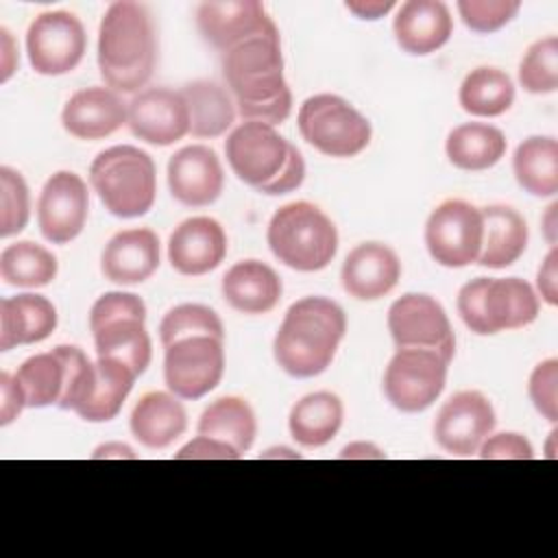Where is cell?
<instances>
[{
	"label": "cell",
	"instance_id": "obj_1",
	"mask_svg": "<svg viewBox=\"0 0 558 558\" xmlns=\"http://www.w3.org/2000/svg\"><path fill=\"white\" fill-rule=\"evenodd\" d=\"M222 74L244 120L281 124L292 111V92L283 76L279 33L238 44L222 54Z\"/></svg>",
	"mask_w": 558,
	"mask_h": 558
},
{
	"label": "cell",
	"instance_id": "obj_2",
	"mask_svg": "<svg viewBox=\"0 0 558 558\" xmlns=\"http://www.w3.org/2000/svg\"><path fill=\"white\" fill-rule=\"evenodd\" d=\"M157 37L148 9L133 0L107 7L98 28V68L118 94L140 92L153 76Z\"/></svg>",
	"mask_w": 558,
	"mask_h": 558
},
{
	"label": "cell",
	"instance_id": "obj_3",
	"mask_svg": "<svg viewBox=\"0 0 558 558\" xmlns=\"http://www.w3.org/2000/svg\"><path fill=\"white\" fill-rule=\"evenodd\" d=\"M347 331L344 310L325 296L294 301L275 336L277 364L292 377H316L333 362Z\"/></svg>",
	"mask_w": 558,
	"mask_h": 558
},
{
	"label": "cell",
	"instance_id": "obj_4",
	"mask_svg": "<svg viewBox=\"0 0 558 558\" xmlns=\"http://www.w3.org/2000/svg\"><path fill=\"white\" fill-rule=\"evenodd\" d=\"M266 240L272 255L299 272L323 270L338 251L336 225L307 201L279 207L268 222Z\"/></svg>",
	"mask_w": 558,
	"mask_h": 558
},
{
	"label": "cell",
	"instance_id": "obj_5",
	"mask_svg": "<svg viewBox=\"0 0 558 558\" xmlns=\"http://www.w3.org/2000/svg\"><path fill=\"white\" fill-rule=\"evenodd\" d=\"M89 183L105 209L118 218H137L150 211L157 194V174L150 155L120 144L96 155Z\"/></svg>",
	"mask_w": 558,
	"mask_h": 558
},
{
	"label": "cell",
	"instance_id": "obj_6",
	"mask_svg": "<svg viewBox=\"0 0 558 558\" xmlns=\"http://www.w3.org/2000/svg\"><path fill=\"white\" fill-rule=\"evenodd\" d=\"M458 314L473 333L493 336L534 323L538 316V296L519 277H475L458 292Z\"/></svg>",
	"mask_w": 558,
	"mask_h": 558
},
{
	"label": "cell",
	"instance_id": "obj_7",
	"mask_svg": "<svg viewBox=\"0 0 558 558\" xmlns=\"http://www.w3.org/2000/svg\"><path fill=\"white\" fill-rule=\"evenodd\" d=\"M303 140L327 157H355L371 142V122L344 98L316 94L299 109Z\"/></svg>",
	"mask_w": 558,
	"mask_h": 558
},
{
	"label": "cell",
	"instance_id": "obj_8",
	"mask_svg": "<svg viewBox=\"0 0 558 558\" xmlns=\"http://www.w3.org/2000/svg\"><path fill=\"white\" fill-rule=\"evenodd\" d=\"M449 362L432 349L401 347L384 371V395L401 412L427 410L442 392Z\"/></svg>",
	"mask_w": 558,
	"mask_h": 558
},
{
	"label": "cell",
	"instance_id": "obj_9",
	"mask_svg": "<svg viewBox=\"0 0 558 558\" xmlns=\"http://www.w3.org/2000/svg\"><path fill=\"white\" fill-rule=\"evenodd\" d=\"M482 211L460 198L440 203L425 222V246L432 259L447 268L475 264L482 251Z\"/></svg>",
	"mask_w": 558,
	"mask_h": 558
},
{
	"label": "cell",
	"instance_id": "obj_10",
	"mask_svg": "<svg viewBox=\"0 0 558 558\" xmlns=\"http://www.w3.org/2000/svg\"><path fill=\"white\" fill-rule=\"evenodd\" d=\"M290 146L275 126L246 120L229 133L225 155L240 181L264 192L286 168Z\"/></svg>",
	"mask_w": 558,
	"mask_h": 558
},
{
	"label": "cell",
	"instance_id": "obj_11",
	"mask_svg": "<svg viewBox=\"0 0 558 558\" xmlns=\"http://www.w3.org/2000/svg\"><path fill=\"white\" fill-rule=\"evenodd\" d=\"M225 373V347L214 336H190L166 347L163 379L179 399H201Z\"/></svg>",
	"mask_w": 558,
	"mask_h": 558
},
{
	"label": "cell",
	"instance_id": "obj_12",
	"mask_svg": "<svg viewBox=\"0 0 558 558\" xmlns=\"http://www.w3.org/2000/svg\"><path fill=\"white\" fill-rule=\"evenodd\" d=\"M87 48L81 20L70 11L39 13L26 31V52L33 70L44 76L72 72Z\"/></svg>",
	"mask_w": 558,
	"mask_h": 558
},
{
	"label": "cell",
	"instance_id": "obj_13",
	"mask_svg": "<svg viewBox=\"0 0 558 558\" xmlns=\"http://www.w3.org/2000/svg\"><path fill=\"white\" fill-rule=\"evenodd\" d=\"M388 331L397 344L438 351L447 362L456 353V336L445 307L429 294L408 292L388 310Z\"/></svg>",
	"mask_w": 558,
	"mask_h": 558
},
{
	"label": "cell",
	"instance_id": "obj_14",
	"mask_svg": "<svg viewBox=\"0 0 558 558\" xmlns=\"http://www.w3.org/2000/svg\"><path fill=\"white\" fill-rule=\"evenodd\" d=\"M89 214V192L76 172H54L41 187L37 222L52 244H68L81 235Z\"/></svg>",
	"mask_w": 558,
	"mask_h": 558
},
{
	"label": "cell",
	"instance_id": "obj_15",
	"mask_svg": "<svg viewBox=\"0 0 558 558\" xmlns=\"http://www.w3.org/2000/svg\"><path fill=\"white\" fill-rule=\"evenodd\" d=\"M495 429V410L477 390L451 395L436 414L434 438L453 456L477 453L484 438Z\"/></svg>",
	"mask_w": 558,
	"mask_h": 558
},
{
	"label": "cell",
	"instance_id": "obj_16",
	"mask_svg": "<svg viewBox=\"0 0 558 558\" xmlns=\"http://www.w3.org/2000/svg\"><path fill=\"white\" fill-rule=\"evenodd\" d=\"M126 124L142 142L170 146L190 133V111L181 92L148 87L129 102Z\"/></svg>",
	"mask_w": 558,
	"mask_h": 558
},
{
	"label": "cell",
	"instance_id": "obj_17",
	"mask_svg": "<svg viewBox=\"0 0 558 558\" xmlns=\"http://www.w3.org/2000/svg\"><path fill=\"white\" fill-rule=\"evenodd\" d=\"M196 24L203 39L222 54L246 39L279 33L264 4L257 0L203 2L196 9Z\"/></svg>",
	"mask_w": 558,
	"mask_h": 558
},
{
	"label": "cell",
	"instance_id": "obj_18",
	"mask_svg": "<svg viewBox=\"0 0 558 558\" xmlns=\"http://www.w3.org/2000/svg\"><path fill=\"white\" fill-rule=\"evenodd\" d=\"M170 194L187 207L211 205L225 187V172L218 155L203 144L177 150L168 161Z\"/></svg>",
	"mask_w": 558,
	"mask_h": 558
},
{
	"label": "cell",
	"instance_id": "obj_19",
	"mask_svg": "<svg viewBox=\"0 0 558 558\" xmlns=\"http://www.w3.org/2000/svg\"><path fill=\"white\" fill-rule=\"evenodd\" d=\"M225 255V229L209 216H194L183 220L168 240L170 266L187 277H198L218 268Z\"/></svg>",
	"mask_w": 558,
	"mask_h": 558
},
{
	"label": "cell",
	"instance_id": "obj_20",
	"mask_svg": "<svg viewBox=\"0 0 558 558\" xmlns=\"http://www.w3.org/2000/svg\"><path fill=\"white\" fill-rule=\"evenodd\" d=\"M401 277L397 253L381 242H362L342 262L340 279L349 296L357 301H377L386 296Z\"/></svg>",
	"mask_w": 558,
	"mask_h": 558
},
{
	"label": "cell",
	"instance_id": "obj_21",
	"mask_svg": "<svg viewBox=\"0 0 558 558\" xmlns=\"http://www.w3.org/2000/svg\"><path fill=\"white\" fill-rule=\"evenodd\" d=\"M129 105L111 87H85L61 111L63 129L76 140H102L126 124Z\"/></svg>",
	"mask_w": 558,
	"mask_h": 558
},
{
	"label": "cell",
	"instance_id": "obj_22",
	"mask_svg": "<svg viewBox=\"0 0 558 558\" xmlns=\"http://www.w3.org/2000/svg\"><path fill=\"white\" fill-rule=\"evenodd\" d=\"M392 31L401 50L425 57L449 41L453 20L447 4L440 0H408L399 7Z\"/></svg>",
	"mask_w": 558,
	"mask_h": 558
},
{
	"label": "cell",
	"instance_id": "obj_23",
	"mask_svg": "<svg viewBox=\"0 0 558 558\" xmlns=\"http://www.w3.org/2000/svg\"><path fill=\"white\" fill-rule=\"evenodd\" d=\"M159 268V238L155 231L124 229L118 231L105 246L100 270L105 279L120 286L146 281Z\"/></svg>",
	"mask_w": 558,
	"mask_h": 558
},
{
	"label": "cell",
	"instance_id": "obj_24",
	"mask_svg": "<svg viewBox=\"0 0 558 558\" xmlns=\"http://www.w3.org/2000/svg\"><path fill=\"white\" fill-rule=\"evenodd\" d=\"M57 329V310L41 294H17L0 301V351L35 344Z\"/></svg>",
	"mask_w": 558,
	"mask_h": 558
},
{
	"label": "cell",
	"instance_id": "obj_25",
	"mask_svg": "<svg viewBox=\"0 0 558 558\" xmlns=\"http://www.w3.org/2000/svg\"><path fill=\"white\" fill-rule=\"evenodd\" d=\"M131 434L148 449H166L183 436L187 414L183 403L172 392L153 390L140 397L129 418Z\"/></svg>",
	"mask_w": 558,
	"mask_h": 558
},
{
	"label": "cell",
	"instance_id": "obj_26",
	"mask_svg": "<svg viewBox=\"0 0 558 558\" xmlns=\"http://www.w3.org/2000/svg\"><path fill=\"white\" fill-rule=\"evenodd\" d=\"M281 292L279 275L257 259L238 262L222 277L225 301L242 314H266L275 310Z\"/></svg>",
	"mask_w": 558,
	"mask_h": 558
},
{
	"label": "cell",
	"instance_id": "obj_27",
	"mask_svg": "<svg viewBox=\"0 0 558 558\" xmlns=\"http://www.w3.org/2000/svg\"><path fill=\"white\" fill-rule=\"evenodd\" d=\"M480 211L484 233L475 264L495 270L514 264L527 248V225L523 216L508 205H488Z\"/></svg>",
	"mask_w": 558,
	"mask_h": 558
},
{
	"label": "cell",
	"instance_id": "obj_28",
	"mask_svg": "<svg viewBox=\"0 0 558 558\" xmlns=\"http://www.w3.org/2000/svg\"><path fill=\"white\" fill-rule=\"evenodd\" d=\"M344 408L338 395L318 390L301 397L288 416L290 436L307 449H316L336 438L342 427Z\"/></svg>",
	"mask_w": 558,
	"mask_h": 558
},
{
	"label": "cell",
	"instance_id": "obj_29",
	"mask_svg": "<svg viewBox=\"0 0 558 558\" xmlns=\"http://www.w3.org/2000/svg\"><path fill=\"white\" fill-rule=\"evenodd\" d=\"M96 377L89 397L78 405L76 414L87 423H105L118 416L122 403L135 384V373L120 360L98 357L94 362Z\"/></svg>",
	"mask_w": 558,
	"mask_h": 558
},
{
	"label": "cell",
	"instance_id": "obj_30",
	"mask_svg": "<svg viewBox=\"0 0 558 558\" xmlns=\"http://www.w3.org/2000/svg\"><path fill=\"white\" fill-rule=\"evenodd\" d=\"M445 153L449 161L469 172H480L493 168L506 153L504 133L484 122H466L447 135Z\"/></svg>",
	"mask_w": 558,
	"mask_h": 558
},
{
	"label": "cell",
	"instance_id": "obj_31",
	"mask_svg": "<svg viewBox=\"0 0 558 558\" xmlns=\"http://www.w3.org/2000/svg\"><path fill=\"white\" fill-rule=\"evenodd\" d=\"M196 432L231 445L242 456L253 447L257 434L255 412L242 397H220L203 410Z\"/></svg>",
	"mask_w": 558,
	"mask_h": 558
},
{
	"label": "cell",
	"instance_id": "obj_32",
	"mask_svg": "<svg viewBox=\"0 0 558 558\" xmlns=\"http://www.w3.org/2000/svg\"><path fill=\"white\" fill-rule=\"evenodd\" d=\"M517 183L532 196L549 198L558 192V142L549 135L523 140L512 157Z\"/></svg>",
	"mask_w": 558,
	"mask_h": 558
},
{
	"label": "cell",
	"instance_id": "obj_33",
	"mask_svg": "<svg viewBox=\"0 0 558 558\" xmlns=\"http://www.w3.org/2000/svg\"><path fill=\"white\" fill-rule=\"evenodd\" d=\"M92 333L98 357L120 360L135 375H142L148 368L153 344L142 318H116L92 329Z\"/></svg>",
	"mask_w": 558,
	"mask_h": 558
},
{
	"label": "cell",
	"instance_id": "obj_34",
	"mask_svg": "<svg viewBox=\"0 0 558 558\" xmlns=\"http://www.w3.org/2000/svg\"><path fill=\"white\" fill-rule=\"evenodd\" d=\"M190 111V133L196 137H218L235 120V102L229 92L214 81H194L181 89Z\"/></svg>",
	"mask_w": 558,
	"mask_h": 558
},
{
	"label": "cell",
	"instance_id": "obj_35",
	"mask_svg": "<svg viewBox=\"0 0 558 558\" xmlns=\"http://www.w3.org/2000/svg\"><path fill=\"white\" fill-rule=\"evenodd\" d=\"M15 379L26 397V408L59 405L68 381V362L61 344L24 360L15 371Z\"/></svg>",
	"mask_w": 558,
	"mask_h": 558
},
{
	"label": "cell",
	"instance_id": "obj_36",
	"mask_svg": "<svg viewBox=\"0 0 558 558\" xmlns=\"http://www.w3.org/2000/svg\"><path fill=\"white\" fill-rule=\"evenodd\" d=\"M458 98L466 113L477 118H495L512 107L514 83L504 70L480 65L464 76Z\"/></svg>",
	"mask_w": 558,
	"mask_h": 558
},
{
	"label": "cell",
	"instance_id": "obj_37",
	"mask_svg": "<svg viewBox=\"0 0 558 558\" xmlns=\"http://www.w3.org/2000/svg\"><path fill=\"white\" fill-rule=\"evenodd\" d=\"M57 257L41 244L20 240L0 253V277L15 288H41L57 277Z\"/></svg>",
	"mask_w": 558,
	"mask_h": 558
},
{
	"label": "cell",
	"instance_id": "obj_38",
	"mask_svg": "<svg viewBox=\"0 0 558 558\" xmlns=\"http://www.w3.org/2000/svg\"><path fill=\"white\" fill-rule=\"evenodd\" d=\"M190 336H214L225 340L222 320L211 307L198 305V303H183L168 310L159 325V338L163 349Z\"/></svg>",
	"mask_w": 558,
	"mask_h": 558
},
{
	"label": "cell",
	"instance_id": "obj_39",
	"mask_svg": "<svg viewBox=\"0 0 558 558\" xmlns=\"http://www.w3.org/2000/svg\"><path fill=\"white\" fill-rule=\"evenodd\" d=\"M519 83L530 94H551L558 87V37L534 41L521 59Z\"/></svg>",
	"mask_w": 558,
	"mask_h": 558
},
{
	"label": "cell",
	"instance_id": "obj_40",
	"mask_svg": "<svg viewBox=\"0 0 558 558\" xmlns=\"http://www.w3.org/2000/svg\"><path fill=\"white\" fill-rule=\"evenodd\" d=\"M31 216V196L24 177L9 168H0V235L20 233Z\"/></svg>",
	"mask_w": 558,
	"mask_h": 558
},
{
	"label": "cell",
	"instance_id": "obj_41",
	"mask_svg": "<svg viewBox=\"0 0 558 558\" xmlns=\"http://www.w3.org/2000/svg\"><path fill=\"white\" fill-rule=\"evenodd\" d=\"M521 9L519 0H460L458 13L475 33H493L506 26Z\"/></svg>",
	"mask_w": 558,
	"mask_h": 558
},
{
	"label": "cell",
	"instance_id": "obj_42",
	"mask_svg": "<svg viewBox=\"0 0 558 558\" xmlns=\"http://www.w3.org/2000/svg\"><path fill=\"white\" fill-rule=\"evenodd\" d=\"M534 408L549 423L558 421V360L549 357L534 366L527 384Z\"/></svg>",
	"mask_w": 558,
	"mask_h": 558
},
{
	"label": "cell",
	"instance_id": "obj_43",
	"mask_svg": "<svg viewBox=\"0 0 558 558\" xmlns=\"http://www.w3.org/2000/svg\"><path fill=\"white\" fill-rule=\"evenodd\" d=\"M142 318L146 320V305L133 292H107L102 294L89 312V329H96L116 318Z\"/></svg>",
	"mask_w": 558,
	"mask_h": 558
},
{
	"label": "cell",
	"instance_id": "obj_44",
	"mask_svg": "<svg viewBox=\"0 0 558 558\" xmlns=\"http://www.w3.org/2000/svg\"><path fill=\"white\" fill-rule=\"evenodd\" d=\"M482 460H532L534 449L523 434L499 432L488 434L477 449Z\"/></svg>",
	"mask_w": 558,
	"mask_h": 558
},
{
	"label": "cell",
	"instance_id": "obj_45",
	"mask_svg": "<svg viewBox=\"0 0 558 558\" xmlns=\"http://www.w3.org/2000/svg\"><path fill=\"white\" fill-rule=\"evenodd\" d=\"M174 458L177 460H235L240 458V453L231 445L218 438L198 434L194 440L183 445L179 453H174Z\"/></svg>",
	"mask_w": 558,
	"mask_h": 558
},
{
	"label": "cell",
	"instance_id": "obj_46",
	"mask_svg": "<svg viewBox=\"0 0 558 558\" xmlns=\"http://www.w3.org/2000/svg\"><path fill=\"white\" fill-rule=\"evenodd\" d=\"M305 179V161L303 155L296 150V146H290V155L286 161V168L281 170V174L262 192L268 196H279V194H288L292 190H296Z\"/></svg>",
	"mask_w": 558,
	"mask_h": 558
},
{
	"label": "cell",
	"instance_id": "obj_47",
	"mask_svg": "<svg viewBox=\"0 0 558 558\" xmlns=\"http://www.w3.org/2000/svg\"><path fill=\"white\" fill-rule=\"evenodd\" d=\"M26 408V397L15 375L0 373V425L13 423Z\"/></svg>",
	"mask_w": 558,
	"mask_h": 558
},
{
	"label": "cell",
	"instance_id": "obj_48",
	"mask_svg": "<svg viewBox=\"0 0 558 558\" xmlns=\"http://www.w3.org/2000/svg\"><path fill=\"white\" fill-rule=\"evenodd\" d=\"M536 286L541 292V299L547 305H556L558 303V251L556 246L549 248V253L545 255L538 275H536Z\"/></svg>",
	"mask_w": 558,
	"mask_h": 558
},
{
	"label": "cell",
	"instance_id": "obj_49",
	"mask_svg": "<svg viewBox=\"0 0 558 558\" xmlns=\"http://www.w3.org/2000/svg\"><path fill=\"white\" fill-rule=\"evenodd\" d=\"M351 13H355L362 20H379L384 17L390 9H395L392 0H357V2H347L344 4Z\"/></svg>",
	"mask_w": 558,
	"mask_h": 558
},
{
	"label": "cell",
	"instance_id": "obj_50",
	"mask_svg": "<svg viewBox=\"0 0 558 558\" xmlns=\"http://www.w3.org/2000/svg\"><path fill=\"white\" fill-rule=\"evenodd\" d=\"M0 50H2V74H0V81L7 83L11 78V74L15 72L17 63H20V57H17V48L13 44V37L7 28H0Z\"/></svg>",
	"mask_w": 558,
	"mask_h": 558
},
{
	"label": "cell",
	"instance_id": "obj_51",
	"mask_svg": "<svg viewBox=\"0 0 558 558\" xmlns=\"http://www.w3.org/2000/svg\"><path fill=\"white\" fill-rule=\"evenodd\" d=\"M340 458H360V460H371V458H386V453L373 445V442H364V440H357V442H351L347 445L342 451H340Z\"/></svg>",
	"mask_w": 558,
	"mask_h": 558
},
{
	"label": "cell",
	"instance_id": "obj_52",
	"mask_svg": "<svg viewBox=\"0 0 558 558\" xmlns=\"http://www.w3.org/2000/svg\"><path fill=\"white\" fill-rule=\"evenodd\" d=\"M558 203H551L543 216V235L549 246H556L558 240Z\"/></svg>",
	"mask_w": 558,
	"mask_h": 558
},
{
	"label": "cell",
	"instance_id": "obj_53",
	"mask_svg": "<svg viewBox=\"0 0 558 558\" xmlns=\"http://www.w3.org/2000/svg\"><path fill=\"white\" fill-rule=\"evenodd\" d=\"M92 458H135V451L124 442H105L92 453Z\"/></svg>",
	"mask_w": 558,
	"mask_h": 558
},
{
	"label": "cell",
	"instance_id": "obj_54",
	"mask_svg": "<svg viewBox=\"0 0 558 558\" xmlns=\"http://www.w3.org/2000/svg\"><path fill=\"white\" fill-rule=\"evenodd\" d=\"M554 440H556V429L549 434V442H547V458H556V447H554Z\"/></svg>",
	"mask_w": 558,
	"mask_h": 558
}]
</instances>
